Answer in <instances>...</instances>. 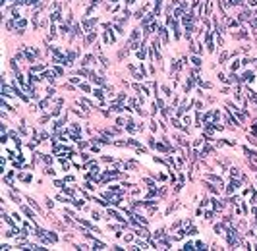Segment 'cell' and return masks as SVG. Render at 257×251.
Returning <instances> with one entry per match:
<instances>
[{"instance_id":"obj_1","label":"cell","mask_w":257,"mask_h":251,"mask_svg":"<svg viewBox=\"0 0 257 251\" xmlns=\"http://www.w3.org/2000/svg\"><path fill=\"white\" fill-rule=\"evenodd\" d=\"M238 187H240V182H238V180H232V182H230V184H228V193H232V191H236V189H238Z\"/></svg>"},{"instance_id":"obj_2","label":"cell","mask_w":257,"mask_h":251,"mask_svg":"<svg viewBox=\"0 0 257 251\" xmlns=\"http://www.w3.org/2000/svg\"><path fill=\"white\" fill-rule=\"evenodd\" d=\"M91 62H95V56L87 54V56H85V58H83V62H81V64H83V66H87V64H91Z\"/></svg>"},{"instance_id":"obj_3","label":"cell","mask_w":257,"mask_h":251,"mask_svg":"<svg viewBox=\"0 0 257 251\" xmlns=\"http://www.w3.org/2000/svg\"><path fill=\"white\" fill-rule=\"evenodd\" d=\"M246 155H247L249 158H253V160H257V153H255V151H251V149L246 147Z\"/></svg>"},{"instance_id":"obj_4","label":"cell","mask_w":257,"mask_h":251,"mask_svg":"<svg viewBox=\"0 0 257 251\" xmlns=\"http://www.w3.org/2000/svg\"><path fill=\"white\" fill-rule=\"evenodd\" d=\"M242 77H244V81H249V83L253 81V73H251V71H246V73H244Z\"/></svg>"},{"instance_id":"obj_5","label":"cell","mask_w":257,"mask_h":251,"mask_svg":"<svg viewBox=\"0 0 257 251\" xmlns=\"http://www.w3.org/2000/svg\"><path fill=\"white\" fill-rule=\"evenodd\" d=\"M93 247H95V249H104L106 245H104V243H101V241H95V240H93Z\"/></svg>"},{"instance_id":"obj_6","label":"cell","mask_w":257,"mask_h":251,"mask_svg":"<svg viewBox=\"0 0 257 251\" xmlns=\"http://www.w3.org/2000/svg\"><path fill=\"white\" fill-rule=\"evenodd\" d=\"M23 213L27 214V216H29V218H31V220H35V214H33V213H31V211H29L27 207H23Z\"/></svg>"},{"instance_id":"obj_7","label":"cell","mask_w":257,"mask_h":251,"mask_svg":"<svg viewBox=\"0 0 257 251\" xmlns=\"http://www.w3.org/2000/svg\"><path fill=\"white\" fill-rule=\"evenodd\" d=\"M195 249H207V245H205L203 241H197V243H195Z\"/></svg>"},{"instance_id":"obj_8","label":"cell","mask_w":257,"mask_h":251,"mask_svg":"<svg viewBox=\"0 0 257 251\" xmlns=\"http://www.w3.org/2000/svg\"><path fill=\"white\" fill-rule=\"evenodd\" d=\"M93 93H95V97H99V98H101V97H103V91H101V89H95V91H93Z\"/></svg>"},{"instance_id":"obj_9","label":"cell","mask_w":257,"mask_h":251,"mask_svg":"<svg viewBox=\"0 0 257 251\" xmlns=\"http://www.w3.org/2000/svg\"><path fill=\"white\" fill-rule=\"evenodd\" d=\"M192 62H193V64H195V66H201V58H193Z\"/></svg>"},{"instance_id":"obj_10","label":"cell","mask_w":257,"mask_h":251,"mask_svg":"<svg viewBox=\"0 0 257 251\" xmlns=\"http://www.w3.org/2000/svg\"><path fill=\"white\" fill-rule=\"evenodd\" d=\"M44 172H46V174H49V176H54V170H52V168H46V170H44Z\"/></svg>"},{"instance_id":"obj_11","label":"cell","mask_w":257,"mask_h":251,"mask_svg":"<svg viewBox=\"0 0 257 251\" xmlns=\"http://www.w3.org/2000/svg\"><path fill=\"white\" fill-rule=\"evenodd\" d=\"M251 27H257V19H251Z\"/></svg>"}]
</instances>
